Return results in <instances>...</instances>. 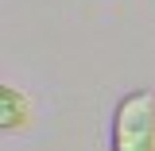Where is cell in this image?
<instances>
[{
  "label": "cell",
  "mask_w": 155,
  "mask_h": 151,
  "mask_svg": "<svg viewBox=\"0 0 155 151\" xmlns=\"http://www.w3.org/2000/svg\"><path fill=\"white\" fill-rule=\"evenodd\" d=\"M27 124H31V101L12 85H0V132H19Z\"/></svg>",
  "instance_id": "7a4b0ae2"
},
{
  "label": "cell",
  "mask_w": 155,
  "mask_h": 151,
  "mask_svg": "<svg viewBox=\"0 0 155 151\" xmlns=\"http://www.w3.org/2000/svg\"><path fill=\"white\" fill-rule=\"evenodd\" d=\"M113 151H155V93L132 89L116 101Z\"/></svg>",
  "instance_id": "6da1fadb"
}]
</instances>
